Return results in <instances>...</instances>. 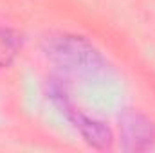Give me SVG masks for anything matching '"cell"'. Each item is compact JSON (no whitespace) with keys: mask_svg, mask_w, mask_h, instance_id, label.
Here are the masks:
<instances>
[{"mask_svg":"<svg viewBox=\"0 0 155 153\" xmlns=\"http://www.w3.org/2000/svg\"><path fill=\"white\" fill-rule=\"evenodd\" d=\"M47 56L71 72H92L103 65L99 50L83 36L58 34L47 40Z\"/></svg>","mask_w":155,"mask_h":153,"instance_id":"6da1fadb","label":"cell"},{"mask_svg":"<svg viewBox=\"0 0 155 153\" xmlns=\"http://www.w3.org/2000/svg\"><path fill=\"white\" fill-rule=\"evenodd\" d=\"M51 97L56 103V106L61 110V114L76 126V130L81 133V137L92 148H96V150H108L112 146L114 135H112V130L105 122L96 121L92 117H87L79 110H76V106L67 99V96H65V92L61 88H52V96Z\"/></svg>","mask_w":155,"mask_h":153,"instance_id":"7a4b0ae2","label":"cell"},{"mask_svg":"<svg viewBox=\"0 0 155 153\" xmlns=\"http://www.w3.org/2000/svg\"><path fill=\"white\" fill-rule=\"evenodd\" d=\"M119 137L124 151H150L155 148V124L137 110H126L119 117Z\"/></svg>","mask_w":155,"mask_h":153,"instance_id":"3957f363","label":"cell"},{"mask_svg":"<svg viewBox=\"0 0 155 153\" xmlns=\"http://www.w3.org/2000/svg\"><path fill=\"white\" fill-rule=\"evenodd\" d=\"M22 34L13 31V29H5L0 27V69L7 67L20 52L22 49Z\"/></svg>","mask_w":155,"mask_h":153,"instance_id":"277c9868","label":"cell"}]
</instances>
